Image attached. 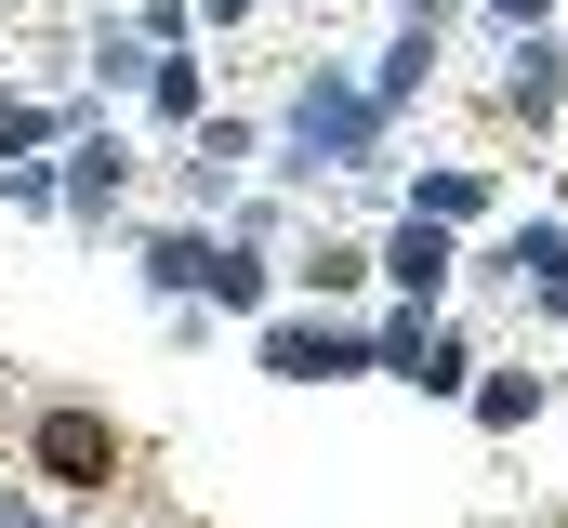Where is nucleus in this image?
<instances>
[{
	"label": "nucleus",
	"mask_w": 568,
	"mask_h": 528,
	"mask_svg": "<svg viewBox=\"0 0 568 528\" xmlns=\"http://www.w3.org/2000/svg\"><path fill=\"white\" fill-rule=\"evenodd\" d=\"M40 463H53V476H106V423H93V409H53V423H40Z\"/></svg>",
	"instance_id": "1"
}]
</instances>
